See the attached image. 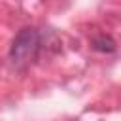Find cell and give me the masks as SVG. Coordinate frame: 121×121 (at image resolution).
Listing matches in <instances>:
<instances>
[{"instance_id":"1","label":"cell","mask_w":121,"mask_h":121,"mask_svg":"<svg viewBox=\"0 0 121 121\" xmlns=\"http://www.w3.org/2000/svg\"><path fill=\"white\" fill-rule=\"evenodd\" d=\"M47 45V42L43 43V32L36 26H23L8 51V62L13 70L17 72H25L26 68H30L32 64H36V60L40 59L43 47Z\"/></svg>"},{"instance_id":"2","label":"cell","mask_w":121,"mask_h":121,"mask_svg":"<svg viewBox=\"0 0 121 121\" xmlns=\"http://www.w3.org/2000/svg\"><path fill=\"white\" fill-rule=\"evenodd\" d=\"M91 45H93V49L98 51V53H113V51L117 49L115 40H113L112 36H108V34H98V36H95L93 42H91Z\"/></svg>"}]
</instances>
